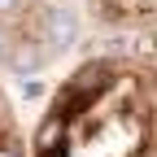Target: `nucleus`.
Instances as JSON below:
<instances>
[{"label": "nucleus", "mask_w": 157, "mask_h": 157, "mask_svg": "<svg viewBox=\"0 0 157 157\" xmlns=\"http://www.w3.org/2000/svg\"><path fill=\"white\" fill-rule=\"evenodd\" d=\"M0 157H157V57L92 48L35 101L0 74Z\"/></svg>", "instance_id": "nucleus-1"}, {"label": "nucleus", "mask_w": 157, "mask_h": 157, "mask_svg": "<svg viewBox=\"0 0 157 157\" xmlns=\"http://www.w3.org/2000/svg\"><path fill=\"white\" fill-rule=\"evenodd\" d=\"M83 9L105 31H144L157 22V0H83Z\"/></svg>", "instance_id": "nucleus-2"}]
</instances>
